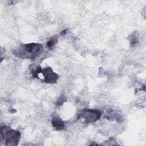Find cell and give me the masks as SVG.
I'll list each match as a JSON object with an SVG mask.
<instances>
[{
    "mask_svg": "<svg viewBox=\"0 0 146 146\" xmlns=\"http://www.w3.org/2000/svg\"><path fill=\"white\" fill-rule=\"evenodd\" d=\"M43 46L40 43H30L20 45L13 51L15 56L22 59H34L43 52Z\"/></svg>",
    "mask_w": 146,
    "mask_h": 146,
    "instance_id": "6da1fadb",
    "label": "cell"
},
{
    "mask_svg": "<svg viewBox=\"0 0 146 146\" xmlns=\"http://www.w3.org/2000/svg\"><path fill=\"white\" fill-rule=\"evenodd\" d=\"M1 141H5V144L7 146H17L21 138L19 131L10 129L8 127L4 125L1 127Z\"/></svg>",
    "mask_w": 146,
    "mask_h": 146,
    "instance_id": "7a4b0ae2",
    "label": "cell"
},
{
    "mask_svg": "<svg viewBox=\"0 0 146 146\" xmlns=\"http://www.w3.org/2000/svg\"><path fill=\"white\" fill-rule=\"evenodd\" d=\"M102 112L96 109H85L81 111L78 115V119H83L87 124L96 121L101 117Z\"/></svg>",
    "mask_w": 146,
    "mask_h": 146,
    "instance_id": "3957f363",
    "label": "cell"
},
{
    "mask_svg": "<svg viewBox=\"0 0 146 146\" xmlns=\"http://www.w3.org/2000/svg\"><path fill=\"white\" fill-rule=\"evenodd\" d=\"M41 74L44 76V82L47 83H55L59 79V75L49 67L42 70Z\"/></svg>",
    "mask_w": 146,
    "mask_h": 146,
    "instance_id": "277c9868",
    "label": "cell"
},
{
    "mask_svg": "<svg viewBox=\"0 0 146 146\" xmlns=\"http://www.w3.org/2000/svg\"><path fill=\"white\" fill-rule=\"evenodd\" d=\"M51 124L52 127L56 130H62L64 128V121L57 114H54L52 116Z\"/></svg>",
    "mask_w": 146,
    "mask_h": 146,
    "instance_id": "5b68a950",
    "label": "cell"
},
{
    "mask_svg": "<svg viewBox=\"0 0 146 146\" xmlns=\"http://www.w3.org/2000/svg\"><path fill=\"white\" fill-rule=\"evenodd\" d=\"M58 35H54L52 36L50 40L47 43V46L49 48H51L52 47L54 46V45L56 44V43L58 42Z\"/></svg>",
    "mask_w": 146,
    "mask_h": 146,
    "instance_id": "8992f818",
    "label": "cell"
},
{
    "mask_svg": "<svg viewBox=\"0 0 146 146\" xmlns=\"http://www.w3.org/2000/svg\"><path fill=\"white\" fill-rule=\"evenodd\" d=\"M66 100V98H65L64 95H60L59 98V99L58 100V102H57V103H56L57 106H60L61 104H62L64 102V101Z\"/></svg>",
    "mask_w": 146,
    "mask_h": 146,
    "instance_id": "52a82bcc",
    "label": "cell"
},
{
    "mask_svg": "<svg viewBox=\"0 0 146 146\" xmlns=\"http://www.w3.org/2000/svg\"><path fill=\"white\" fill-rule=\"evenodd\" d=\"M137 42H138V40H137L136 36H133V35H132V36L131 37V42L132 45H134L135 44H136Z\"/></svg>",
    "mask_w": 146,
    "mask_h": 146,
    "instance_id": "ba28073f",
    "label": "cell"
}]
</instances>
